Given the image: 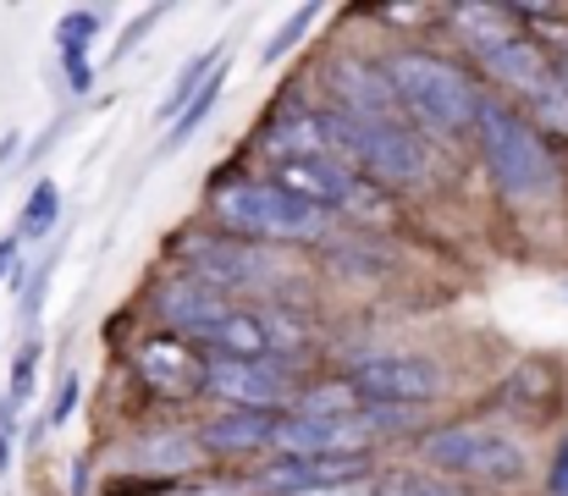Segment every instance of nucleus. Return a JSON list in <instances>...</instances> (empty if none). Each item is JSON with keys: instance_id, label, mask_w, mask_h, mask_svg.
<instances>
[{"instance_id": "obj_1", "label": "nucleus", "mask_w": 568, "mask_h": 496, "mask_svg": "<svg viewBox=\"0 0 568 496\" xmlns=\"http://www.w3.org/2000/svg\"><path fill=\"white\" fill-rule=\"evenodd\" d=\"M453 22L464 28L469 55H475V61H480L497 83H508L519 100H530L541 122H558V128H568L564 83L552 78L547 50H541V44H536V39L519 28V17H514V11H503V6H453Z\"/></svg>"}, {"instance_id": "obj_2", "label": "nucleus", "mask_w": 568, "mask_h": 496, "mask_svg": "<svg viewBox=\"0 0 568 496\" xmlns=\"http://www.w3.org/2000/svg\"><path fill=\"white\" fill-rule=\"evenodd\" d=\"M381 72L392 83V100H397L403 122H414L436 139L469 133V122L480 111V94H475V83L458 61H447L436 50H397Z\"/></svg>"}, {"instance_id": "obj_3", "label": "nucleus", "mask_w": 568, "mask_h": 496, "mask_svg": "<svg viewBox=\"0 0 568 496\" xmlns=\"http://www.w3.org/2000/svg\"><path fill=\"white\" fill-rule=\"evenodd\" d=\"M475 144H480V161L491 171V182L503 188V199L536 204V199H547L558 188V155L547 150V139L519 111L480 100V111H475Z\"/></svg>"}, {"instance_id": "obj_4", "label": "nucleus", "mask_w": 568, "mask_h": 496, "mask_svg": "<svg viewBox=\"0 0 568 496\" xmlns=\"http://www.w3.org/2000/svg\"><path fill=\"white\" fill-rule=\"evenodd\" d=\"M215 221L237 243H315L326 232V215L276 182H226L215 193Z\"/></svg>"}, {"instance_id": "obj_5", "label": "nucleus", "mask_w": 568, "mask_h": 496, "mask_svg": "<svg viewBox=\"0 0 568 496\" xmlns=\"http://www.w3.org/2000/svg\"><path fill=\"white\" fill-rule=\"evenodd\" d=\"M326 139L337 161H354L365 182H419L430 171L425 139L408 122H359L343 111H326Z\"/></svg>"}, {"instance_id": "obj_6", "label": "nucleus", "mask_w": 568, "mask_h": 496, "mask_svg": "<svg viewBox=\"0 0 568 496\" xmlns=\"http://www.w3.org/2000/svg\"><path fill=\"white\" fill-rule=\"evenodd\" d=\"M425 464L458 475V480H480V486H519L530 469V453L519 436L491 431V425H447L436 436H425Z\"/></svg>"}, {"instance_id": "obj_7", "label": "nucleus", "mask_w": 568, "mask_h": 496, "mask_svg": "<svg viewBox=\"0 0 568 496\" xmlns=\"http://www.w3.org/2000/svg\"><path fill=\"white\" fill-rule=\"evenodd\" d=\"M343 386L376 408H419L442 397V364L425 353H376V358H359Z\"/></svg>"}, {"instance_id": "obj_8", "label": "nucleus", "mask_w": 568, "mask_h": 496, "mask_svg": "<svg viewBox=\"0 0 568 496\" xmlns=\"http://www.w3.org/2000/svg\"><path fill=\"white\" fill-rule=\"evenodd\" d=\"M282 193H293V199H304L310 210H321V215H376L381 210V193L376 182H365L359 171H348L343 161H293V165H276V176H271Z\"/></svg>"}, {"instance_id": "obj_9", "label": "nucleus", "mask_w": 568, "mask_h": 496, "mask_svg": "<svg viewBox=\"0 0 568 496\" xmlns=\"http://www.w3.org/2000/svg\"><path fill=\"white\" fill-rule=\"evenodd\" d=\"M371 480V453H298V458H276L260 469V492L271 496H326V492H354Z\"/></svg>"}, {"instance_id": "obj_10", "label": "nucleus", "mask_w": 568, "mask_h": 496, "mask_svg": "<svg viewBox=\"0 0 568 496\" xmlns=\"http://www.w3.org/2000/svg\"><path fill=\"white\" fill-rule=\"evenodd\" d=\"M204 397L276 414V403L293 397V370L282 358H204Z\"/></svg>"}, {"instance_id": "obj_11", "label": "nucleus", "mask_w": 568, "mask_h": 496, "mask_svg": "<svg viewBox=\"0 0 568 496\" xmlns=\"http://www.w3.org/2000/svg\"><path fill=\"white\" fill-rule=\"evenodd\" d=\"M193 282H204L210 293H237V287H260L271 282V254H260L254 243L237 237H199L189 243Z\"/></svg>"}, {"instance_id": "obj_12", "label": "nucleus", "mask_w": 568, "mask_h": 496, "mask_svg": "<svg viewBox=\"0 0 568 496\" xmlns=\"http://www.w3.org/2000/svg\"><path fill=\"white\" fill-rule=\"evenodd\" d=\"M133 370L155 397H204V353L183 336H150L133 353Z\"/></svg>"}, {"instance_id": "obj_13", "label": "nucleus", "mask_w": 568, "mask_h": 496, "mask_svg": "<svg viewBox=\"0 0 568 496\" xmlns=\"http://www.w3.org/2000/svg\"><path fill=\"white\" fill-rule=\"evenodd\" d=\"M332 89H337V111L359 117V122H403L392 83L376 61H337L332 67Z\"/></svg>"}, {"instance_id": "obj_14", "label": "nucleus", "mask_w": 568, "mask_h": 496, "mask_svg": "<svg viewBox=\"0 0 568 496\" xmlns=\"http://www.w3.org/2000/svg\"><path fill=\"white\" fill-rule=\"evenodd\" d=\"M226 310H232V304H226L221 293H210L204 282H193V276L166 282V287L155 293V315H161L166 336H183V342H199V336L215 326Z\"/></svg>"}, {"instance_id": "obj_15", "label": "nucleus", "mask_w": 568, "mask_h": 496, "mask_svg": "<svg viewBox=\"0 0 568 496\" xmlns=\"http://www.w3.org/2000/svg\"><path fill=\"white\" fill-rule=\"evenodd\" d=\"M204 358H282L276 353V315L260 310H226L215 326L199 336Z\"/></svg>"}, {"instance_id": "obj_16", "label": "nucleus", "mask_w": 568, "mask_h": 496, "mask_svg": "<svg viewBox=\"0 0 568 496\" xmlns=\"http://www.w3.org/2000/svg\"><path fill=\"white\" fill-rule=\"evenodd\" d=\"M265 155L276 165H293V161H337L332 139H326V117L315 111H293V117H276L265 128Z\"/></svg>"}, {"instance_id": "obj_17", "label": "nucleus", "mask_w": 568, "mask_h": 496, "mask_svg": "<svg viewBox=\"0 0 568 496\" xmlns=\"http://www.w3.org/2000/svg\"><path fill=\"white\" fill-rule=\"evenodd\" d=\"M271 431H276V414L265 408H221L215 419H204L199 447L204 453H260L271 447Z\"/></svg>"}, {"instance_id": "obj_18", "label": "nucleus", "mask_w": 568, "mask_h": 496, "mask_svg": "<svg viewBox=\"0 0 568 496\" xmlns=\"http://www.w3.org/2000/svg\"><path fill=\"white\" fill-rule=\"evenodd\" d=\"M221 83H226V67H215V72H210V78L199 83V94H193L189 105L178 111V122H172V139H166V150H183L193 133L204 128V117H210V111H215V100H221Z\"/></svg>"}, {"instance_id": "obj_19", "label": "nucleus", "mask_w": 568, "mask_h": 496, "mask_svg": "<svg viewBox=\"0 0 568 496\" xmlns=\"http://www.w3.org/2000/svg\"><path fill=\"white\" fill-rule=\"evenodd\" d=\"M55 221H61V188L44 176V182H33V193H28V204H22V237H28V243H33V237H50Z\"/></svg>"}, {"instance_id": "obj_20", "label": "nucleus", "mask_w": 568, "mask_h": 496, "mask_svg": "<svg viewBox=\"0 0 568 496\" xmlns=\"http://www.w3.org/2000/svg\"><path fill=\"white\" fill-rule=\"evenodd\" d=\"M215 67H221V50H210V55H193L189 67L178 72V83H172V94H166V105H161V117H166V122H178V111H183L193 94H199V83H204Z\"/></svg>"}, {"instance_id": "obj_21", "label": "nucleus", "mask_w": 568, "mask_h": 496, "mask_svg": "<svg viewBox=\"0 0 568 496\" xmlns=\"http://www.w3.org/2000/svg\"><path fill=\"white\" fill-rule=\"evenodd\" d=\"M100 33V11H72L61 17L55 39H61V55H89V39Z\"/></svg>"}, {"instance_id": "obj_22", "label": "nucleus", "mask_w": 568, "mask_h": 496, "mask_svg": "<svg viewBox=\"0 0 568 496\" xmlns=\"http://www.w3.org/2000/svg\"><path fill=\"white\" fill-rule=\"evenodd\" d=\"M315 17H321L315 6H298V11H293V17H287V22L276 28V39L265 44V61H282V55H287V50H293V44H298V39L310 33V22H315Z\"/></svg>"}, {"instance_id": "obj_23", "label": "nucleus", "mask_w": 568, "mask_h": 496, "mask_svg": "<svg viewBox=\"0 0 568 496\" xmlns=\"http://www.w3.org/2000/svg\"><path fill=\"white\" fill-rule=\"evenodd\" d=\"M365 496H453L419 475H381V480H365Z\"/></svg>"}, {"instance_id": "obj_24", "label": "nucleus", "mask_w": 568, "mask_h": 496, "mask_svg": "<svg viewBox=\"0 0 568 496\" xmlns=\"http://www.w3.org/2000/svg\"><path fill=\"white\" fill-rule=\"evenodd\" d=\"M33 375H39V342L28 336L22 353H17V364H11V403H28L33 397Z\"/></svg>"}, {"instance_id": "obj_25", "label": "nucleus", "mask_w": 568, "mask_h": 496, "mask_svg": "<svg viewBox=\"0 0 568 496\" xmlns=\"http://www.w3.org/2000/svg\"><path fill=\"white\" fill-rule=\"evenodd\" d=\"M78 392H83V386H78V375L67 370V375H61V397H55V408H50V425H67V419H72V408H78Z\"/></svg>"}, {"instance_id": "obj_26", "label": "nucleus", "mask_w": 568, "mask_h": 496, "mask_svg": "<svg viewBox=\"0 0 568 496\" xmlns=\"http://www.w3.org/2000/svg\"><path fill=\"white\" fill-rule=\"evenodd\" d=\"M67 61V83H72V94H89L94 89V67H89V55H61Z\"/></svg>"}, {"instance_id": "obj_27", "label": "nucleus", "mask_w": 568, "mask_h": 496, "mask_svg": "<svg viewBox=\"0 0 568 496\" xmlns=\"http://www.w3.org/2000/svg\"><path fill=\"white\" fill-rule=\"evenodd\" d=\"M547 492H552V496H568V436H564V447H558V458H552V475H547Z\"/></svg>"}, {"instance_id": "obj_28", "label": "nucleus", "mask_w": 568, "mask_h": 496, "mask_svg": "<svg viewBox=\"0 0 568 496\" xmlns=\"http://www.w3.org/2000/svg\"><path fill=\"white\" fill-rule=\"evenodd\" d=\"M17 265V237H0V276Z\"/></svg>"}, {"instance_id": "obj_29", "label": "nucleus", "mask_w": 568, "mask_h": 496, "mask_svg": "<svg viewBox=\"0 0 568 496\" xmlns=\"http://www.w3.org/2000/svg\"><path fill=\"white\" fill-rule=\"evenodd\" d=\"M6 464H11V436L0 431V475H6Z\"/></svg>"}]
</instances>
